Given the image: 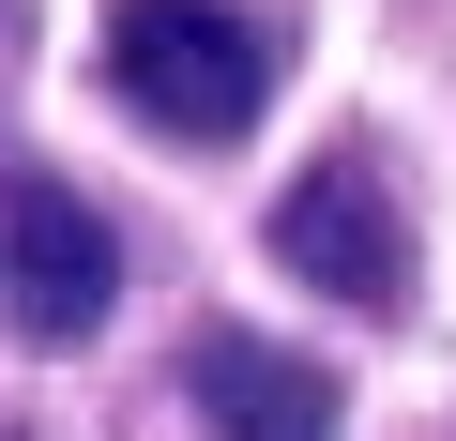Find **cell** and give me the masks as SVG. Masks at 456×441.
Instances as JSON below:
<instances>
[{
  "label": "cell",
  "mask_w": 456,
  "mask_h": 441,
  "mask_svg": "<svg viewBox=\"0 0 456 441\" xmlns=\"http://www.w3.org/2000/svg\"><path fill=\"white\" fill-rule=\"evenodd\" d=\"M274 31L244 16V0H107V92L152 122V137H198L228 152L259 107H274Z\"/></svg>",
  "instance_id": "obj_1"
},
{
  "label": "cell",
  "mask_w": 456,
  "mask_h": 441,
  "mask_svg": "<svg viewBox=\"0 0 456 441\" xmlns=\"http://www.w3.org/2000/svg\"><path fill=\"white\" fill-rule=\"evenodd\" d=\"M122 305V229L61 167H0V335L16 350H92Z\"/></svg>",
  "instance_id": "obj_2"
},
{
  "label": "cell",
  "mask_w": 456,
  "mask_h": 441,
  "mask_svg": "<svg viewBox=\"0 0 456 441\" xmlns=\"http://www.w3.org/2000/svg\"><path fill=\"white\" fill-rule=\"evenodd\" d=\"M274 259H289L305 290L365 305V320L411 305V213H395L380 152H320V167H289V198H274Z\"/></svg>",
  "instance_id": "obj_3"
},
{
  "label": "cell",
  "mask_w": 456,
  "mask_h": 441,
  "mask_svg": "<svg viewBox=\"0 0 456 441\" xmlns=\"http://www.w3.org/2000/svg\"><path fill=\"white\" fill-rule=\"evenodd\" d=\"M183 396L213 441H335V365H305L289 335H244V320H213L183 350Z\"/></svg>",
  "instance_id": "obj_4"
}]
</instances>
